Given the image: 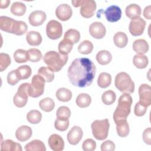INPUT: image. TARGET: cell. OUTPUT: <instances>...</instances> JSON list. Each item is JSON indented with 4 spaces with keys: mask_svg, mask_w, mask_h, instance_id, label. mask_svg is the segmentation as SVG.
<instances>
[{
    "mask_svg": "<svg viewBox=\"0 0 151 151\" xmlns=\"http://www.w3.org/2000/svg\"><path fill=\"white\" fill-rule=\"evenodd\" d=\"M96 72V65L91 60L88 58H77L69 66L67 75L73 85L83 88L91 84Z\"/></svg>",
    "mask_w": 151,
    "mask_h": 151,
    "instance_id": "1",
    "label": "cell"
},
{
    "mask_svg": "<svg viewBox=\"0 0 151 151\" xmlns=\"http://www.w3.org/2000/svg\"><path fill=\"white\" fill-rule=\"evenodd\" d=\"M132 102V97L128 93H124L119 97L118 105L113 113L115 123L122 120H127V116L130 113Z\"/></svg>",
    "mask_w": 151,
    "mask_h": 151,
    "instance_id": "2",
    "label": "cell"
},
{
    "mask_svg": "<svg viewBox=\"0 0 151 151\" xmlns=\"http://www.w3.org/2000/svg\"><path fill=\"white\" fill-rule=\"evenodd\" d=\"M68 59L67 55H62L55 51H50L46 52L43 57L44 63L54 72L60 71L66 64Z\"/></svg>",
    "mask_w": 151,
    "mask_h": 151,
    "instance_id": "3",
    "label": "cell"
},
{
    "mask_svg": "<svg viewBox=\"0 0 151 151\" xmlns=\"http://www.w3.org/2000/svg\"><path fill=\"white\" fill-rule=\"evenodd\" d=\"M114 84L116 87L123 94L133 93L134 91V83L126 72H120L116 75Z\"/></svg>",
    "mask_w": 151,
    "mask_h": 151,
    "instance_id": "4",
    "label": "cell"
},
{
    "mask_svg": "<svg viewBox=\"0 0 151 151\" xmlns=\"http://www.w3.org/2000/svg\"><path fill=\"white\" fill-rule=\"evenodd\" d=\"M110 124L109 120H96L91 124L93 136L99 140H103L107 137Z\"/></svg>",
    "mask_w": 151,
    "mask_h": 151,
    "instance_id": "5",
    "label": "cell"
},
{
    "mask_svg": "<svg viewBox=\"0 0 151 151\" xmlns=\"http://www.w3.org/2000/svg\"><path fill=\"white\" fill-rule=\"evenodd\" d=\"M74 7L81 6L80 12L82 17L88 18L92 17L96 9V2L93 0H75L71 1Z\"/></svg>",
    "mask_w": 151,
    "mask_h": 151,
    "instance_id": "6",
    "label": "cell"
},
{
    "mask_svg": "<svg viewBox=\"0 0 151 151\" xmlns=\"http://www.w3.org/2000/svg\"><path fill=\"white\" fill-rule=\"evenodd\" d=\"M45 80L39 74H35L31 80L28 89V96L33 98L41 96L44 91Z\"/></svg>",
    "mask_w": 151,
    "mask_h": 151,
    "instance_id": "7",
    "label": "cell"
},
{
    "mask_svg": "<svg viewBox=\"0 0 151 151\" xmlns=\"http://www.w3.org/2000/svg\"><path fill=\"white\" fill-rule=\"evenodd\" d=\"M29 83H25L21 84L18 88V91L14 96L13 102L15 106L17 107L21 108L24 107L28 101V89Z\"/></svg>",
    "mask_w": 151,
    "mask_h": 151,
    "instance_id": "8",
    "label": "cell"
},
{
    "mask_svg": "<svg viewBox=\"0 0 151 151\" xmlns=\"http://www.w3.org/2000/svg\"><path fill=\"white\" fill-rule=\"evenodd\" d=\"M63 33V27L61 24L54 19L50 20L46 25V34L51 40L60 38Z\"/></svg>",
    "mask_w": 151,
    "mask_h": 151,
    "instance_id": "9",
    "label": "cell"
},
{
    "mask_svg": "<svg viewBox=\"0 0 151 151\" xmlns=\"http://www.w3.org/2000/svg\"><path fill=\"white\" fill-rule=\"evenodd\" d=\"M146 21L140 17H137L131 19L129 29L130 34L133 36H139L142 35L145 30Z\"/></svg>",
    "mask_w": 151,
    "mask_h": 151,
    "instance_id": "10",
    "label": "cell"
},
{
    "mask_svg": "<svg viewBox=\"0 0 151 151\" xmlns=\"http://www.w3.org/2000/svg\"><path fill=\"white\" fill-rule=\"evenodd\" d=\"M139 102L148 107L151 104V87L147 84H142L139 88Z\"/></svg>",
    "mask_w": 151,
    "mask_h": 151,
    "instance_id": "11",
    "label": "cell"
},
{
    "mask_svg": "<svg viewBox=\"0 0 151 151\" xmlns=\"http://www.w3.org/2000/svg\"><path fill=\"white\" fill-rule=\"evenodd\" d=\"M73 11L71 6L67 4L59 5L55 9V15L60 20L65 21L72 16Z\"/></svg>",
    "mask_w": 151,
    "mask_h": 151,
    "instance_id": "12",
    "label": "cell"
},
{
    "mask_svg": "<svg viewBox=\"0 0 151 151\" xmlns=\"http://www.w3.org/2000/svg\"><path fill=\"white\" fill-rule=\"evenodd\" d=\"M104 13L106 19L110 22H114L119 21L122 17V10L120 8L115 5L107 7Z\"/></svg>",
    "mask_w": 151,
    "mask_h": 151,
    "instance_id": "13",
    "label": "cell"
},
{
    "mask_svg": "<svg viewBox=\"0 0 151 151\" xmlns=\"http://www.w3.org/2000/svg\"><path fill=\"white\" fill-rule=\"evenodd\" d=\"M89 32L94 38L101 39L105 36L106 29L101 22H94L90 25Z\"/></svg>",
    "mask_w": 151,
    "mask_h": 151,
    "instance_id": "14",
    "label": "cell"
},
{
    "mask_svg": "<svg viewBox=\"0 0 151 151\" xmlns=\"http://www.w3.org/2000/svg\"><path fill=\"white\" fill-rule=\"evenodd\" d=\"M83 132L81 128L78 126H73L67 134V140L72 145L78 144L81 140Z\"/></svg>",
    "mask_w": 151,
    "mask_h": 151,
    "instance_id": "15",
    "label": "cell"
},
{
    "mask_svg": "<svg viewBox=\"0 0 151 151\" xmlns=\"http://www.w3.org/2000/svg\"><path fill=\"white\" fill-rule=\"evenodd\" d=\"M46 14L41 10H35L32 12L28 17L29 24L34 26L37 27L42 25L46 20Z\"/></svg>",
    "mask_w": 151,
    "mask_h": 151,
    "instance_id": "16",
    "label": "cell"
},
{
    "mask_svg": "<svg viewBox=\"0 0 151 151\" xmlns=\"http://www.w3.org/2000/svg\"><path fill=\"white\" fill-rule=\"evenodd\" d=\"M48 143L50 149L54 151H61L64 148V140L57 134H51L48 138Z\"/></svg>",
    "mask_w": 151,
    "mask_h": 151,
    "instance_id": "17",
    "label": "cell"
},
{
    "mask_svg": "<svg viewBox=\"0 0 151 151\" xmlns=\"http://www.w3.org/2000/svg\"><path fill=\"white\" fill-rule=\"evenodd\" d=\"M32 129L29 126L24 125L19 127L15 132V137L19 142H25L32 136Z\"/></svg>",
    "mask_w": 151,
    "mask_h": 151,
    "instance_id": "18",
    "label": "cell"
},
{
    "mask_svg": "<svg viewBox=\"0 0 151 151\" xmlns=\"http://www.w3.org/2000/svg\"><path fill=\"white\" fill-rule=\"evenodd\" d=\"M149 44L144 39H137L133 43V49L137 54L144 55L149 50Z\"/></svg>",
    "mask_w": 151,
    "mask_h": 151,
    "instance_id": "19",
    "label": "cell"
},
{
    "mask_svg": "<svg viewBox=\"0 0 151 151\" xmlns=\"http://www.w3.org/2000/svg\"><path fill=\"white\" fill-rule=\"evenodd\" d=\"M15 21V19L6 16H1L0 29L3 31L11 34Z\"/></svg>",
    "mask_w": 151,
    "mask_h": 151,
    "instance_id": "20",
    "label": "cell"
},
{
    "mask_svg": "<svg viewBox=\"0 0 151 151\" xmlns=\"http://www.w3.org/2000/svg\"><path fill=\"white\" fill-rule=\"evenodd\" d=\"M22 149L19 143L14 142L11 139H7L1 142V151H22Z\"/></svg>",
    "mask_w": 151,
    "mask_h": 151,
    "instance_id": "21",
    "label": "cell"
},
{
    "mask_svg": "<svg viewBox=\"0 0 151 151\" xmlns=\"http://www.w3.org/2000/svg\"><path fill=\"white\" fill-rule=\"evenodd\" d=\"M26 40L28 44L30 45L38 46L42 42V38L38 32L31 31L27 33Z\"/></svg>",
    "mask_w": 151,
    "mask_h": 151,
    "instance_id": "22",
    "label": "cell"
},
{
    "mask_svg": "<svg viewBox=\"0 0 151 151\" xmlns=\"http://www.w3.org/2000/svg\"><path fill=\"white\" fill-rule=\"evenodd\" d=\"M125 13L126 16L131 19L140 17L141 15V8L136 4H131L126 6Z\"/></svg>",
    "mask_w": 151,
    "mask_h": 151,
    "instance_id": "23",
    "label": "cell"
},
{
    "mask_svg": "<svg viewBox=\"0 0 151 151\" xmlns=\"http://www.w3.org/2000/svg\"><path fill=\"white\" fill-rule=\"evenodd\" d=\"M117 134L121 137H125L128 136L130 132L129 126L127 120H122L115 123Z\"/></svg>",
    "mask_w": 151,
    "mask_h": 151,
    "instance_id": "24",
    "label": "cell"
},
{
    "mask_svg": "<svg viewBox=\"0 0 151 151\" xmlns=\"http://www.w3.org/2000/svg\"><path fill=\"white\" fill-rule=\"evenodd\" d=\"M26 151H45L46 147L44 143L40 140H33L25 146Z\"/></svg>",
    "mask_w": 151,
    "mask_h": 151,
    "instance_id": "25",
    "label": "cell"
},
{
    "mask_svg": "<svg viewBox=\"0 0 151 151\" xmlns=\"http://www.w3.org/2000/svg\"><path fill=\"white\" fill-rule=\"evenodd\" d=\"M96 60L101 65H107L112 60L111 54L107 50H101L96 54Z\"/></svg>",
    "mask_w": 151,
    "mask_h": 151,
    "instance_id": "26",
    "label": "cell"
},
{
    "mask_svg": "<svg viewBox=\"0 0 151 151\" xmlns=\"http://www.w3.org/2000/svg\"><path fill=\"white\" fill-rule=\"evenodd\" d=\"M57 99L62 102L69 101L72 98L71 91L65 87H61L57 90L55 93Z\"/></svg>",
    "mask_w": 151,
    "mask_h": 151,
    "instance_id": "27",
    "label": "cell"
},
{
    "mask_svg": "<svg viewBox=\"0 0 151 151\" xmlns=\"http://www.w3.org/2000/svg\"><path fill=\"white\" fill-rule=\"evenodd\" d=\"M114 44L119 48L125 47L128 42V38L127 35L123 32H117L113 37Z\"/></svg>",
    "mask_w": 151,
    "mask_h": 151,
    "instance_id": "28",
    "label": "cell"
},
{
    "mask_svg": "<svg viewBox=\"0 0 151 151\" xmlns=\"http://www.w3.org/2000/svg\"><path fill=\"white\" fill-rule=\"evenodd\" d=\"M26 5L21 2H14L11 6V12L16 16H22L26 12Z\"/></svg>",
    "mask_w": 151,
    "mask_h": 151,
    "instance_id": "29",
    "label": "cell"
},
{
    "mask_svg": "<svg viewBox=\"0 0 151 151\" xmlns=\"http://www.w3.org/2000/svg\"><path fill=\"white\" fill-rule=\"evenodd\" d=\"M133 63L134 65L139 69L145 68L149 63V60L147 56L145 55L136 54L133 58Z\"/></svg>",
    "mask_w": 151,
    "mask_h": 151,
    "instance_id": "30",
    "label": "cell"
},
{
    "mask_svg": "<svg viewBox=\"0 0 151 151\" xmlns=\"http://www.w3.org/2000/svg\"><path fill=\"white\" fill-rule=\"evenodd\" d=\"M64 39L68 40L74 45L78 42L80 39V33L76 29H69L65 32Z\"/></svg>",
    "mask_w": 151,
    "mask_h": 151,
    "instance_id": "31",
    "label": "cell"
},
{
    "mask_svg": "<svg viewBox=\"0 0 151 151\" xmlns=\"http://www.w3.org/2000/svg\"><path fill=\"white\" fill-rule=\"evenodd\" d=\"M111 83V75L106 72H103L100 73L97 78L98 86L103 88L108 87Z\"/></svg>",
    "mask_w": 151,
    "mask_h": 151,
    "instance_id": "32",
    "label": "cell"
},
{
    "mask_svg": "<svg viewBox=\"0 0 151 151\" xmlns=\"http://www.w3.org/2000/svg\"><path fill=\"white\" fill-rule=\"evenodd\" d=\"M38 74L42 77L46 82L50 83L54 79V72L48 67H41L38 71Z\"/></svg>",
    "mask_w": 151,
    "mask_h": 151,
    "instance_id": "33",
    "label": "cell"
},
{
    "mask_svg": "<svg viewBox=\"0 0 151 151\" xmlns=\"http://www.w3.org/2000/svg\"><path fill=\"white\" fill-rule=\"evenodd\" d=\"M28 27L27 24L22 21L15 20L11 34L17 35H22L27 32Z\"/></svg>",
    "mask_w": 151,
    "mask_h": 151,
    "instance_id": "34",
    "label": "cell"
},
{
    "mask_svg": "<svg viewBox=\"0 0 151 151\" xmlns=\"http://www.w3.org/2000/svg\"><path fill=\"white\" fill-rule=\"evenodd\" d=\"M76 104L81 108L88 107L91 102V98L88 94L80 93L76 98Z\"/></svg>",
    "mask_w": 151,
    "mask_h": 151,
    "instance_id": "35",
    "label": "cell"
},
{
    "mask_svg": "<svg viewBox=\"0 0 151 151\" xmlns=\"http://www.w3.org/2000/svg\"><path fill=\"white\" fill-rule=\"evenodd\" d=\"M39 106L42 110L45 112H50L54 109L55 103L51 98L45 97L40 101Z\"/></svg>",
    "mask_w": 151,
    "mask_h": 151,
    "instance_id": "36",
    "label": "cell"
},
{
    "mask_svg": "<svg viewBox=\"0 0 151 151\" xmlns=\"http://www.w3.org/2000/svg\"><path fill=\"white\" fill-rule=\"evenodd\" d=\"M14 58L17 63H26L29 60L28 52L23 49H18L14 53Z\"/></svg>",
    "mask_w": 151,
    "mask_h": 151,
    "instance_id": "37",
    "label": "cell"
},
{
    "mask_svg": "<svg viewBox=\"0 0 151 151\" xmlns=\"http://www.w3.org/2000/svg\"><path fill=\"white\" fill-rule=\"evenodd\" d=\"M73 44L71 42L63 38V40L61 41L58 44V52L62 55H67L71 52L73 49Z\"/></svg>",
    "mask_w": 151,
    "mask_h": 151,
    "instance_id": "38",
    "label": "cell"
},
{
    "mask_svg": "<svg viewBox=\"0 0 151 151\" xmlns=\"http://www.w3.org/2000/svg\"><path fill=\"white\" fill-rule=\"evenodd\" d=\"M16 70L20 80L28 78L31 76L32 73L31 68L28 65H21L18 67Z\"/></svg>",
    "mask_w": 151,
    "mask_h": 151,
    "instance_id": "39",
    "label": "cell"
},
{
    "mask_svg": "<svg viewBox=\"0 0 151 151\" xmlns=\"http://www.w3.org/2000/svg\"><path fill=\"white\" fill-rule=\"evenodd\" d=\"M41 119L42 114L37 110H31L27 114V120L31 124H38Z\"/></svg>",
    "mask_w": 151,
    "mask_h": 151,
    "instance_id": "40",
    "label": "cell"
},
{
    "mask_svg": "<svg viewBox=\"0 0 151 151\" xmlns=\"http://www.w3.org/2000/svg\"><path fill=\"white\" fill-rule=\"evenodd\" d=\"M116 99V95L113 90H107L101 96V100L106 105H111L114 103Z\"/></svg>",
    "mask_w": 151,
    "mask_h": 151,
    "instance_id": "41",
    "label": "cell"
},
{
    "mask_svg": "<svg viewBox=\"0 0 151 151\" xmlns=\"http://www.w3.org/2000/svg\"><path fill=\"white\" fill-rule=\"evenodd\" d=\"M93 50V44L88 40L82 41L78 46V51L82 54H88Z\"/></svg>",
    "mask_w": 151,
    "mask_h": 151,
    "instance_id": "42",
    "label": "cell"
},
{
    "mask_svg": "<svg viewBox=\"0 0 151 151\" xmlns=\"http://www.w3.org/2000/svg\"><path fill=\"white\" fill-rule=\"evenodd\" d=\"M28 52L29 54V60L31 62H38L41 60L42 57L41 51L37 48H30L28 50Z\"/></svg>",
    "mask_w": 151,
    "mask_h": 151,
    "instance_id": "43",
    "label": "cell"
},
{
    "mask_svg": "<svg viewBox=\"0 0 151 151\" xmlns=\"http://www.w3.org/2000/svg\"><path fill=\"white\" fill-rule=\"evenodd\" d=\"M57 117L62 120L69 119L71 116V110L67 106H60L56 112Z\"/></svg>",
    "mask_w": 151,
    "mask_h": 151,
    "instance_id": "44",
    "label": "cell"
},
{
    "mask_svg": "<svg viewBox=\"0 0 151 151\" xmlns=\"http://www.w3.org/2000/svg\"><path fill=\"white\" fill-rule=\"evenodd\" d=\"M11 60L9 55L4 52L0 54V71H3L10 65Z\"/></svg>",
    "mask_w": 151,
    "mask_h": 151,
    "instance_id": "45",
    "label": "cell"
},
{
    "mask_svg": "<svg viewBox=\"0 0 151 151\" xmlns=\"http://www.w3.org/2000/svg\"><path fill=\"white\" fill-rule=\"evenodd\" d=\"M55 128L61 132H64L66 130L69 126V120H62L57 118L54 122Z\"/></svg>",
    "mask_w": 151,
    "mask_h": 151,
    "instance_id": "46",
    "label": "cell"
},
{
    "mask_svg": "<svg viewBox=\"0 0 151 151\" xmlns=\"http://www.w3.org/2000/svg\"><path fill=\"white\" fill-rule=\"evenodd\" d=\"M6 78L8 83L11 86H15L20 81L17 73V70H14L9 72Z\"/></svg>",
    "mask_w": 151,
    "mask_h": 151,
    "instance_id": "47",
    "label": "cell"
},
{
    "mask_svg": "<svg viewBox=\"0 0 151 151\" xmlns=\"http://www.w3.org/2000/svg\"><path fill=\"white\" fill-rule=\"evenodd\" d=\"M82 148L84 151H93L96 148V143L92 139H87L83 142Z\"/></svg>",
    "mask_w": 151,
    "mask_h": 151,
    "instance_id": "48",
    "label": "cell"
},
{
    "mask_svg": "<svg viewBox=\"0 0 151 151\" xmlns=\"http://www.w3.org/2000/svg\"><path fill=\"white\" fill-rule=\"evenodd\" d=\"M147 107L141 104L139 101L136 103L134 108V113L136 116L141 117L145 114L147 111Z\"/></svg>",
    "mask_w": 151,
    "mask_h": 151,
    "instance_id": "49",
    "label": "cell"
},
{
    "mask_svg": "<svg viewBox=\"0 0 151 151\" xmlns=\"http://www.w3.org/2000/svg\"><path fill=\"white\" fill-rule=\"evenodd\" d=\"M116 146L113 142L108 140L102 143L101 145V151H114L115 150Z\"/></svg>",
    "mask_w": 151,
    "mask_h": 151,
    "instance_id": "50",
    "label": "cell"
},
{
    "mask_svg": "<svg viewBox=\"0 0 151 151\" xmlns=\"http://www.w3.org/2000/svg\"><path fill=\"white\" fill-rule=\"evenodd\" d=\"M143 140L145 143L148 145H151V129L150 127L146 128L142 134Z\"/></svg>",
    "mask_w": 151,
    "mask_h": 151,
    "instance_id": "51",
    "label": "cell"
},
{
    "mask_svg": "<svg viewBox=\"0 0 151 151\" xmlns=\"http://www.w3.org/2000/svg\"><path fill=\"white\" fill-rule=\"evenodd\" d=\"M151 6L150 5H148L147 6H146L143 10V15L145 17V18H146L147 19H150L151 18Z\"/></svg>",
    "mask_w": 151,
    "mask_h": 151,
    "instance_id": "52",
    "label": "cell"
},
{
    "mask_svg": "<svg viewBox=\"0 0 151 151\" xmlns=\"http://www.w3.org/2000/svg\"><path fill=\"white\" fill-rule=\"evenodd\" d=\"M10 2H11V1H9V0L1 1H0V8H1V9L7 8V7L9 6Z\"/></svg>",
    "mask_w": 151,
    "mask_h": 151,
    "instance_id": "53",
    "label": "cell"
}]
</instances>
